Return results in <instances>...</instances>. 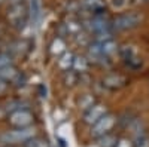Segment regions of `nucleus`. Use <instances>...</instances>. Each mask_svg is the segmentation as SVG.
<instances>
[{
    "mask_svg": "<svg viewBox=\"0 0 149 147\" xmlns=\"http://www.w3.org/2000/svg\"><path fill=\"white\" fill-rule=\"evenodd\" d=\"M34 128L27 126V128H17L12 131H6L3 134H0V144L3 146H12V144H19L26 143L31 137H34Z\"/></svg>",
    "mask_w": 149,
    "mask_h": 147,
    "instance_id": "obj_1",
    "label": "nucleus"
},
{
    "mask_svg": "<svg viewBox=\"0 0 149 147\" xmlns=\"http://www.w3.org/2000/svg\"><path fill=\"white\" fill-rule=\"evenodd\" d=\"M29 12L24 3H18V5H10L9 10H8V21L10 22V26H14L15 28H22L27 24L29 19Z\"/></svg>",
    "mask_w": 149,
    "mask_h": 147,
    "instance_id": "obj_2",
    "label": "nucleus"
},
{
    "mask_svg": "<svg viewBox=\"0 0 149 147\" xmlns=\"http://www.w3.org/2000/svg\"><path fill=\"white\" fill-rule=\"evenodd\" d=\"M142 21V17L136 12H130V14H122L118 15L112 24H113V30L115 31H125V30H131L134 27H137Z\"/></svg>",
    "mask_w": 149,
    "mask_h": 147,
    "instance_id": "obj_3",
    "label": "nucleus"
},
{
    "mask_svg": "<svg viewBox=\"0 0 149 147\" xmlns=\"http://www.w3.org/2000/svg\"><path fill=\"white\" fill-rule=\"evenodd\" d=\"M8 120H9V124L15 128H27V126L33 125L34 116L27 108H21V110H17L14 113H9Z\"/></svg>",
    "mask_w": 149,
    "mask_h": 147,
    "instance_id": "obj_4",
    "label": "nucleus"
},
{
    "mask_svg": "<svg viewBox=\"0 0 149 147\" xmlns=\"http://www.w3.org/2000/svg\"><path fill=\"white\" fill-rule=\"evenodd\" d=\"M115 124H116V117L113 115H110V113H106L100 120H97L91 126V135L95 137V138L102 137V135H104V134L110 132L112 128L115 126Z\"/></svg>",
    "mask_w": 149,
    "mask_h": 147,
    "instance_id": "obj_5",
    "label": "nucleus"
},
{
    "mask_svg": "<svg viewBox=\"0 0 149 147\" xmlns=\"http://www.w3.org/2000/svg\"><path fill=\"white\" fill-rule=\"evenodd\" d=\"M119 55L124 59V63H125L130 68L136 70V68H139L142 66V61L139 59V57H137V54H136L133 46H122L119 49Z\"/></svg>",
    "mask_w": 149,
    "mask_h": 147,
    "instance_id": "obj_6",
    "label": "nucleus"
},
{
    "mask_svg": "<svg viewBox=\"0 0 149 147\" xmlns=\"http://www.w3.org/2000/svg\"><path fill=\"white\" fill-rule=\"evenodd\" d=\"M106 113H107L106 106H103V104H94L90 110H86V112H85V115H84V122L93 126L95 122L100 120Z\"/></svg>",
    "mask_w": 149,
    "mask_h": 147,
    "instance_id": "obj_7",
    "label": "nucleus"
},
{
    "mask_svg": "<svg viewBox=\"0 0 149 147\" xmlns=\"http://www.w3.org/2000/svg\"><path fill=\"white\" fill-rule=\"evenodd\" d=\"M125 85H127V77L122 75H115L113 73V75H107L103 77V86L112 91L119 89L122 86H125Z\"/></svg>",
    "mask_w": 149,
    "mask_h": 147,
    "instance_id": "obj_8",
    "label": "nucleus"
},
{
    "mask_svg": "<svg viewBox=\"0 0 149 147\" xmlns=\"http://www.w3.org/2000/svg\"><path fill=\"white\" fill-rule=\"evenodd\" d=\"M19 70L14 66V64H9V66H6V67H3V68H0V77H2L3 80H6V82H14L17 77H18V75H19Z\"/></svg>",
    "mask_w": 149,
    "mask_h": 147,
    "instance_id": "obj_9",
    "label": "nucleus"
},
{
    "mask_svg": "<svg viewBox=\"0 0 149 147\" xmlns=\"http://www.w3.org/2000/svg\"><path fill=\"white\" fill-rule=\"evenodd\" d=\"M98 45H100V51H102V54H103V57L104 58H110L112 55H115L116 54V51H118V46H116V43L112 40V39H109V40H104V42H98Z\"/></svg>",
    "mask_w": 149,
    "mask_h": 147,
    "instance_id": "obj_10",
    "label": "nucleus"
},
{
    "mask_svg": "<svg viewBox=\"0 0 149 147\" xmlns=\"http://www.w3.org/2000/svg\"><path fill=\"white\" fill-rule=\"evenodd\" d=\"M82 6L86 10H91L93 14H102V12H104L103 0H82Z\"/></svg>",
    "mask_w": 149,
    "mask_h": 147,
    "instance_id": "obj_11",
    "label": "nucleus"
},
{
    "mask_svg": "<svg viewBox=\"0 0 149 147\" xmlns=\"http://www.w3.org/2000/svg\"><path fill=\"white\" fill-rule=\"evenodd\" d=\"M88 67H90V63H88V59L84 58V57H74L73 59V70L79 73V75H85L86 71H88Z\"/></svg>",
    "mask_w": 149,
    "mask_h": 147,
    "instance_id": "obj_12",
    "label": "nucleus"
},
{
    "mask_svg": "<svg viewBox=\"0 0 149 147\" xmlns=\"http://www.w3.org/2000/svg\"><path fill=\"white\" fill-rule=\"evenodd\" d=\"M49 52H51V55L57 57L60 54H64L66 52V42L64 39L61 37H55L51 43V46H49Z\"/></svg>",
    "mask_w": 149,
    "mask_h": 147,
    "instance_id": "obj_13",
    "label": "nucleus"
},
{
    "mask_svg": "<svg viewBox=\"0 0 149 147\" xmlns=\"http://www.w3.org/2000/svg\"><path fill=\"white\" fill-rule=\"evenodd\" d=\"M98 147H115L118 144V137L115 135V134H104V135L98 137Z\"/></svg>",
    "mask_w": 149,
    "mask_h": 147,
    "instance_id": "obj_14",
    "label": "nucleus"
},
{
    "mask_svg": "<svg viewBox=\"0 0 149 147\" xmlns=\"http://www.w3.org/2000/svg\"><path fill=\"white\" fill-rule=\"evenodd\" d=\"M73 59H74V55L72 52H64L58 58V67L61 70H64V71L70 70L73 67Z\"/></svg>",
    "mask_w": 149,
    "mask_h": 147,
    "instance_id": "obj_15",
    "label": "nucleus"
},
{
    "mask_svg": "<svg viewBox=\"0 0 149 147\" xmlns=\"http://www.w3.org/2000/svg\"><path fill=\"white\" fill-rule=\"evenodd\" d=\"M64 26H66L69 34H73V36H78L79 31L82 30V22L78 21V19H73V18L69 19L67 22H64Z\"/></svg>",
    "mask_w": 149,
    "mask_h": 147,
    "instance_id": "obj_16",
    "label": "nucleus"
},
{
    "mask_svg": "<svg viewBox=\"0 0 149 147\" xmlns=\"http://www.w3.org/2000/svg\"><path fill=\"white\" fill-rule=\"evenodd\" d=\"M95 104V100H94V97L91 95V94H85V95H82L81 98H79V103H78V106H79V108H82V110H90L93 106Z\"/></svg>",
    "mask_w": 149,
    "mask_h": 147,
    "instance_id": "obj_17",
    "label": "nucleus"
},
{
    "mask_svg": "<svg viewBox=\"0 0 149 147\" xmlns=\"http://www.w3.org/2000/svg\"><path fill=\"white\" fill-rule=\"evenodd\" d=\"M40 17V6H39V0H30V18L33 24L39 21Z\"/></svg>",
    "mask_w": 149,
    "mask_h": 147,
    "instance_id": "obj_18",
    "label": "nucleus"
},
{
    "mask_svg": "<svg viewBox=\"0 0 149 147\" xmlns=\"http://www.w3.org/2000/svg\"><path fill=\"white\" fill-rule=\"evenodd\" d=\"M79 80V73L76 71H72V70H67L64 73V83H66V86H74V85L78 83Z\"/></svg>",
    "mask_w": 149,
    "mask_h": 147,
    "instance_id": "obj_19",
    "label": "nucleus"
},
{
    "mask_svg": "<svg viewBox=\"0 0 149 147\" xmlns=\"http://www.w3.org/2000/svg\"><path fill=\"white\" fill-rule=\"evenodd\" d=\"M24 106H26V103H24V101H19V100H12V101L6 103L5 108H6V112H8V115H9V113H14V112H17V110L26 108Z\"/></svg>",
    "mask_w": 149,
    "mask_h": 147,
    "instance_id": "obj_20",
    "label": "nucleus"
},
{
    "mask_svg": "<svg viewBox=\"0 0 149 147\" xmlns=\"http://www.w3.org/2000/svg\"><path fill=\"white\" fill-rule=\"evenodd\" d=\"M24 146L26 147H49L48 141L43 138H39V137H31L30 140L24 143Z\"/></svg>",
    "mask_w": 149,
    "mask_h": 147,
    "instance_id": "obj_21",
    "label": "nucleus"
},
{
    "mask_svg": "<svg viewBox=\"0 0 149 147\" xmlns=\"http://www.w3.org/2000/svg\"><path fill=\"white\" fill-rule=\"evenodd\" d=\"M12 64V58L9 54H0V68H3L6 66Z\"/></svg>",
    "mask_w": 149,
    "mask_h": 147,
    "instance_id": "obj_22",
    "label": "nucleus"
},
{
    "mask_svg": "<svg viewBox=\"0 0 149 147\" xmlns=\"http://www.w3.org/2000/svg\"><path fill=\"white\" fill-rule=\"evenodd\" d=\"M26 82H27V77H26V75H24V73H19L18 75V77L12 82L15 85L17 88H21V86H24V85H26Z\"/></svg>",
    "mask_w": 149,
    "mask_h": 147,
    "instance_id": "obj_23",
    "label": "nucleus"
},
{
    "mask_svg": "<svg viewBox=\"0 0 149 147\" xmlns=\"http://www.w3.org/2000/svg\"><path fill=\"white\" fill-rule=\"evenodd\" d=\"M110 5L113 6L115 9H122V8H125L127 3H128V0H109Z\"/></svg>",
    "mask_w": 149,
    "mask_h": 147,
    "instance_id": "obj_24",
    "label": "nucleus"
},
{
    "mask_svg": "<svg viewBox=\"0 0 149 147\" xmlns=\"http://www.w3.org/2000/svg\"><path fill=\"white\" fill-rule=\"evenodd\" d=\"M134 147H149V138L145 135V137H142L140 140H137L134 143Z\"/></svg>",
    "mask_w": 149,
    "mask_h": 147,
    "instance_id": "obj_25",
    "label": "nucleus"
},
{
    "mask_svg": "<svg viewBox=\"0 0 149 147\" xmlns=\"http://www.w3.org/2000/svg\"><path fill=\"white\" fill-rule=\"evenodd\" d=\"M115 147H134V144L127 138H121V140H118V144Z\"/></svg>",
    "mask_w": 149,
    "mask_h": 147,
    "instance_id": "obj_26",
    "label": "nucleus"
},
{
    "mask_svg": "<svg viewBox=\"0 0 149 147\" xmlns=\"http://www.w3.org/2000/svg\"><path fill=\"white\" fill-rule=\"evenodd\" d=\"M8 88H9V82H6V80H3L2 77H0V97L6 94Z\"/></svg>",
    "mask_w": 149,
    "mask_h": 147,
    "instance_id": "obj_27",
    "label": "nucleus"
},
{
    "mask_svg": "<svg viewBox=\"0 0 149 147\" xmlns=\"http://www.w3.org/2000/svg\"><path fill=\"white\" fill-rule=\"evenodd\" d=\"M6 115H8L6 108H5V107H0V120L5 119V117H6Z\"/></svg>",
    "mask_w": 149,
    "mask_h": 147,
    "instance_id": "obj_28",
    "label": "nucleus"
},
{
    "mask_svg": "<svg viewBox=\"0 0 149 147\" xmlns=\"http://www.w3.org/2000/svg\"><path fill=\"white\" fill-rule=\"evenodd\" d=\"M39 91H40V97H46V88H43V85L39 86Z\"/></svg>",
    "mask_w": 149,
    "mask_h": 147,
    "instance_id": "obj_29",
    "label": "nucleus"
},
{
    "mask_svg": "<svg viewBox=\"0 0 149 147\" xmlns=\"http://www.w3.org/2000/svg\"><path fill=\"white\" fill-rule=\"evenodd\" d=\"M10 5H18V3H24V0H8Z\"/></svg>",
    "mask_w": 149,
    "mask_h": 147,
    "instance_id": "obj_30",
    "label": "nucleus"
},
{
    "mask_svg": "<svg viewBox=\"0 0 149 147\" xmlns=\"http://www.w3.org/2000/svg\"><path fill=\"white\" fill-rule=\"evenodd\" d=\"M2 2H6V0H0V3H2Z\"/></svg>",
    "mask_w": 149,
    "mask_h": 147,
    "instance_id": "obj_31",
    "label": "nucleus"
},
{
    "mask_svg": "<svg viewBox=\"0 0 149 147\" xmlns=\"http://www.w3.org/2000/svg\"><path fill=\"white\" fill-rule=\"evenodd\" d=\"M24 147H26V146H24Z\"/></svg>",
    "mask_w": 149,
    "mask_h": 147,
    "instance_id": "obj_32",
    "label": "nucleus"
}]
</instances>
